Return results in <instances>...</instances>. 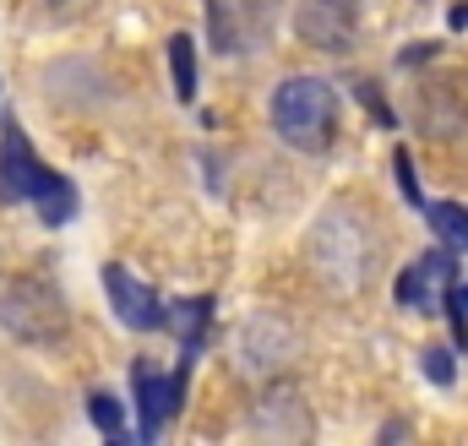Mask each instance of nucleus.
I'll return each mask as SVG.
<instances>
[{"mask_svg": "<svg viewBox=\"0 0 468 446\" xmlns=\"http://www.w3.org/2000/svg\"><path fill=\"white\" fill-rule=\"evenodd\" d=\"M311 261H316V278H327L338 294H354L359 283H370V223L359 218L354 207H333L327 218H316L311 234Z\"/></svg>", "mask_w": 468, "mask_h": 446, "instance_id": "1", "label": "nucleus"}, {"mask_svg": "<svg viewBox=\"0 0 468 446\" xmlns=\"http://www.w3.org/2000/svg\"><path fill=\"white\" fill-rule=\"evenodd\" d=\"M272 125L289 147L300 153H322L338 131V93L322 77H289L272 93Z\"/></svg>", "mask_w": 468, "mask_h": 446, "instance_id": "2", "label": "nucleus"}, {"mask_svg": "<svg viewBox=\"0 0 468 446\" xmlns=\"http://www.w3.org/2000/svg\"><path fill=\"white\" fill-rule=\"evenodd\" d=\"M55 169H44L33 158V142L22 125H5V142H0V202H38L49 191Z\"/></svg>", "mask_w": 468, "mask_h": 446, "instance_id": "3", "label": "nucleus"}, {"mask_svg": "<svg viewBox=\"0 0 468 446\" xmlns=\"http://www.w3.org/2000/svg\"><path fill=\"white\" fill-rule=\"evenodd\" d=\"M0 316H5V327L22 337H33V343H44V337H55L66 327V305H60V294H49L44 283H16L11 294H5V305H0Z\"/></svg>", "mask_w": 468, "mask_h": 446, "instance_id": "4", "label": "nucleus"}, {"mask_svg": "<svg viewBox=\"0 0 468 446\" xmlns=\"http://www.w3.org/2000/svg\"><path fill=\"white\" fill-rule=\"evenodd\" d=\"M452 245H441V250H431L425 261H414L403 278H398V305H409V311H425V316H436L441 311V283H458V267H452Z\"/></svg>", "mask_w": 468, "mask_h": 446, "instance_id": "5", "label": "nucleus"}, {"mask_svg": "<svg viewBox=\"0 0 468 446\" xmlns=\"http://www.w3.org/2000/svg\"><path fill=\"white\" fill-rule=\"evenodd\" d=\"M104 289H110V300H115V316L131 327V333H147V327H169V316H164V305H158V294L142 283V278H131L125 267H104Z\"/></svg>", "mask_w": 468, "mask_h": 446, "instance_id": "6", "label": "nucleus"}, {"mask_svg": "<svg viewBox=\"0 0 468 446\" xmlns=\"http://www.w3.org/2000/svg\"><path fill=\"white\" fill-rule=\"evenodd\" d=\"M294 27H300L305 44H322V49H349L354 44V22L344 11V0H305Z\"/></svg>", "mask_w": 468, "mask_h": 446, "instance_id": "7", "label": "nucleus"}, {"mask_svg": "<svg viewBox=\"0 0 468 446\" xmlns=\"http://www.w3.org/2000/svg\"><path fill=\"white\" fill-rule=\"evenodd\" d=\"M425 218H431V228H436L441 245L468 250V207L463 202H436V207H425Z\"/></svg>", "mask_w": 468, "mask_h": 446, "instance_id": "8", "label": "nucleus"}, {"mask_svg": "<svg viewBox=\"0 0 468 446\" xmlns=\"http://www.w3.org/2000/svg\"><path fill=\"white\" fill-rule=\"evenodd\" d=\"M169 71H175L180 104H191L197 99V49H191V33H175L169 38Z\"/></svg>", "mask_w": 468, "mask_h": 446, "instance_id": "9", "label": "nucleus"}, {"mask_svg": "<svg viewBox=\"0 0 468 446\" xmlns=\"http://www.w3.org/2000/svg\"><path fill=\"white\" fill-rule=\"evenodd\" d=\"M71 213H77V191H71V180H60V175H55V180H49V191L38 196V218L49 223V228H60Z\"/></svg>", "mask_w": 468, "mask_h": 446, "instance_id": "10", "label": "nucleus"}, {"mask_svg": "<svg viewBox=\"0 0 468 446\" xmlns=\"http://www.w3.org/2000/svg\"><path fill=\"white\" fill-rule=\"evenodd\" d=\"M88 414H93V425L104 430V436H125V419H120V403L110 392H93L88 398Z\"/></svg>", "mask_w": 468, "mask_h": 446, "instance_id": "11", "label": "nucleus"}, {"mask_svg": "<svg viewBox=\"0 0 468 446\" xmlns=\"http://www.w3.org/2000/svg\"><path fill=\"white\" fill-rule=\"evenodd\" d=\"M425 376H431L436 387H452V376H458V359H452V348H425Z\"/></svg>", "mask_w": 468, "mask_h": 446, "instance_id": "12", "label": "nucleus"}, {"mask_svg": "<svg viewBox=\"0 0 468 446\" xmlns=\"http://www.w3.org/2000/svg\"><path fill=\"white\" fill-rule=\"evenodd\" d=\"M392 169H398V191H403V202H414V207H420V175H414L409 153H398V158H392Z\"/></svg>", "mask_w": 468, "mask_h": 446, "instance_id": "13", "label": "nucleus"}, {"mask_svg": "<svg viewBox=\"0 0 468 446\" xmlns=\"http://www.w3.org/2000/svg\"><path fill=\"white\" fill-rule=\"evenodd\" d=\"M344 5H354V0H344Z\"/></svg>", "mask_w": 468, "mask_h": 446, "instance_id": "14", "label": "nucleus"}]
</instances>
